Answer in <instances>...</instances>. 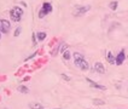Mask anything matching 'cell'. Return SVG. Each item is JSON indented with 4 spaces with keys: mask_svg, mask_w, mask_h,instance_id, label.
I'll return each instance as SVG.
<instances>
[{
    "mask_svg": "<svg viewBox=\"0 0 128 109\" xmlns=\"http://www.w3.org/2000/svg\"><path fill=\"white\" fill-rule=\"evenodd\" d=\"M126 59V55H124V51H121L118 55H117V57H116V64L121 65L123 63V61Z\"/></svg>",
    "mask_w": 128,
    "mask_h": 109,
    "instance_id": "6",
    "label": "cell"
},
{
    "mask_svg": "<svg viewBox=\"0 0 128 109\" xmlns=\"http://www.w3.org/2000/svg\"><path fill=\"white\" fill-rule=\"evenodd\" d=\"M11 29V23L7 21V20H1L0 21V32L1 33H8Z\"/></svg>",
    "mask_w": 128,
    "mask_h": 109,
    "instance_id": "4",
    "label": "cell"
},
{
    "mask_svg": "<svg viewBox=\"0 0 128 109\" xmlns=\"http://www.w3.org/2000/svg\"><path fill=\"white\" fill-rule=\"evenodd\" d=\"M29 108L30 109H45L42 107V104H40V103H35V102L29 103Z\"/></svg>",
    "mask_w": 128,
    "mask_h": 109,
    "instance_id": "9",
    "label": "cell"
},
{
    "mask_svg": "<svg viewBox=\"0 0 128 109\" xmlns=\"http://www.w3.org/2000/svg\"><path fill=\"white\" fill-rule=\"evenodd\" d=\"M45 38H46V33H45V32H39V33H38V40H39V41L45 40Z\"/></svg>",
    "mask_w": 128,
    "mask_h": 109,
    "instance_id": "11",
    "label": "cell"
},
{
    "mask_svg": "<svg viewBox=\"0 0 128 109\" xmlns=\"http://www.w3.org/2000/svg\"><path fill=\"white\" fill-rule=\"evenodd\" d=\"M94 69L99 73V74H104V73H105V68H104V65L102 64L100 62H97V63L94 64Z\"/></svg>",
    "mask_w": 128,
    "mask_h": 109,
    "instance_id": "8",
    "label": "cell"
},
{
    "mask_svg": "<svg viewBox=\"0 0 128 109\" xmlns=\"http://www.w3.org/2000/svg\"><path fill=\"white\" fill-rule=\"evenodd\" d=\"M66 49H68V45H66V44H62V45L59 46V51H60L62 53H63L64 51H66Z\"/></svg>",
    "mask_w": 128,
    "mask_h": 109,
    "instance_id": "16",
    "label": "cell"
},
{
    "mask_svg": "<svg viewBox=\"0 0 128 109\" xmlns=\"http://www.w3.org/2000/svg\"><path fill=\"white\" fill-rule=\"evenodd\" d=\"M60 76H62V79L65 80V81H70V78H69L68 75H65V74H62Z\"/></svg>",
    "mask_w": 128,
    "mask_h": 109,
    "instance_id": "19",
    "label": "cell"
},
{
    "mask_svg": "<svg viewBox=\"0 0 128 109\" xmlns=\"http://www.w3.org/2000/svg\"><path fill=\"white\" fill-rule=\"evenodd\" d=\"M117 5H118V4H117V1H112V3H110V5H109V6H110L111 10H116V9H117Z\"/></svg>",
    "mask_w": 128,
    "mask_h": 109,
    "instance_id": "15",
    "label": "cell"
},
{
    "mask_svg": "<svg viewBox=\"0 0 128 109\" xmlns=\"http://www.w3.org/2000/svg\"><path fill=\"white\" fill-rule=\"evenodd\" d=\"M18 91H20L21 93H28L29 92L28 87H26V86H20L18 87Z\"/></svg>",
    "mask_w": 128,
    "mask_h": 109,
    "instance_id": "14",
    "label": "cell"
},
{
    "mask_svg": "<svg viewBox=\"0 0 128 109\" xmlns=\"http://www.w3.org/2000/svg\"><path fill=\"white\" fill-rule=\"evenodd\" d=\"M50 12H52V5H51L50 3H44L42 9L39 12V18H44L46 15H48Z\"/></svg>",
    "mask_w": 128,
    "mask_h": 109,
    "instance_id": "3",
    "label": "cell"
},
{
    "mask_svg": "<svg viewBox=\"0 0 128 109\" xmlns=\"http://www.w3.org/2000/svg\"><path fill=\"white\" fill-rule=\"evenodd\" d=\"M33 57H35V53H33V55H30V56H29L28 58H26V61H29L30 58H33Z\"/></svg>",
    "mask_w": 128,
    "mask_h": 109,
    "instance_id": "20",
    "label": "cell"
},
{
    "mask_svg": "<svg viewBox=\"0 0 128 109\" xmlns=\"http://www.w3.org/2000/svg\"><path fill=\"white\" fill-rule=\"evenodd\" d=\"M93 104L94 105H104L105 102L103 101V99H93Z\"/></svg>",
    "mask_w": 128,
    "mask_h": 109,
    "instance_id": "13",
    "label": "cell"
},
{
    "mask_svg": "<svg viewBox=\"0 0 128 109\" xmlns=\"http://www.w3.org/2000/svg\"><path fill=\"white\" fill-rule=\"evenodd\" d=\"M21 30H22L21 27H18V28H17L16 30H14V36H18L20 34H21Z\"/></svg>",
    "mask_w": 128,
    "mask_h": 109,
    "instance_id": "17",
    "label": "cell"
},
{
    "mask_svg": "<svg viewBox=\"0 0 128 109\" xmlns=\"http://www.w3.org/2000/svg\"><path fill=\"white\" fill-rule=\"evenodd\" d=\"M72 56H74V62H75V64L78 65L81 70H84V72L88 70L90 65H88L87 61L84 58V56H82L81 53H78V52H74V55H72Z\"/></svg>",
    "mask_w": 128,
    "mask_h": 109,
    "instance_id": "1",
    "label": "cell"
},
{
    "mask_svg": "<svg viewBox=\"0 0 128 109\" xmlns=\"http://www.w3.org/2000/svg\"><path fill=\"white\" fill-rule=\"evenodd\" d=\"M54 109H62V108H54Z\"/></svg>",
    "mask_w": 128,
    "mask_h": 109,
    "instance_id": "21",
    "label": "cell"
},
{
    "mask_svg": "<svg viewBox=\"0 0 128 109\" xmlns=\"http://www.w3.org/2000/svg\"><path fill=\"white\" fill-rule=\"evenodd\" d=\"M91 7L90 6H82V7H78L76 10H75V15L76 16H81V15H84V14H86L88 10H90Z\"/></svg>",
    "mask_w": 128,
    "mask_h": 109,
    "instance_id": "5",
    "label": "cell"
},
{
    "mask_svg": "<svg viewBox=\"0 0 128 109\" xmlns=\"http://www.w3.org/2000/svg\"><path fill=\"white\" fill-rule=\"evenodd\" d=\"M106 58H108V62H109L110 64H115V63H116V58L112 56V53H111V52H108Z\"/></svg>",
    "mask_w": 128,
    "mask_h": 109,
    "instance_id": "10",
    "label": "cell"
},
{
    "mask_svg": "<svg viewBox=\"0 0 128 109\" xmlns=\"http://www.w3.org/2000/svg\"><path fill=\"white\" fill-rule=\"evenodd\" d=\"M59 46H60V45H58L57 47H56L54 50L52 51V55H53V56H56V55H57V53H58V51H59Z\"/></svg>",
    "mask_w": 128,
    "mask_h": 109,
    "instance_id": "18",
    "label": "cell"
},
{
    "mask_svg": "<svg viewBox=\"0 0 128 109\" xmlns=\"http://www.w3.org/2000/svg\"><path fill=\"white\" fill-rule=\"evenodd\" d=\"M70 57H71V55H70V51H64L63 52V58L65 59V61H69L70 59Z\"/></svg>",
    "mask_w": 128,
    "mask_h": 109,
    "instance_id": "12",
    "label": "cell"
},
{
    "mask_svg": "<svg viewBox=\"0 0 128 109\" xmlns=\"http://www.w3.org/2000/svg\"><path fill=\"white\" fill-rule=\"evenodd\" d=\"M86 80H87V82H90V85H91L92 87H96V88H98V90H102V91L106 90V87H105V86H103V85H99V84H97V82H93L92 80L88 79V78H87Z\"/></svg>",
    "mask_w": 128,
    "mask_h": 109,
    "instance_id": "7",
    "label": "cell"
},
{
    "mask_svg": "<svg viewBox=\"0 0 128 109\" xmlns=\"http://www.w3.org/2000/svg\"><path fill=\"white\" fill-rule=\"evenodd\" d=\"M0 38H1V35H0Z\"/></svg>",
    "mask_w": 128,
    "mask_h": 109,
    "instance_id": "22",
    "label": "cell"
},
{
    "mask_svg": "<svg viewBox=\"0 0 128 109\" xmlns=\"http://www.w3.org/2000/svg\"><path fill=\"white\" fill-rule=\"evenodd\" d=\"M22 15H23V10H22L21 7L16 6L14 7L11 11H10V16H11V20L14 22H20L21 21V17Z\"/></svg>",
    "mask_w": 128,
    "mask_h": 109,
    "instance_id": "2",
    "label": "cell"
}]
</instances>
